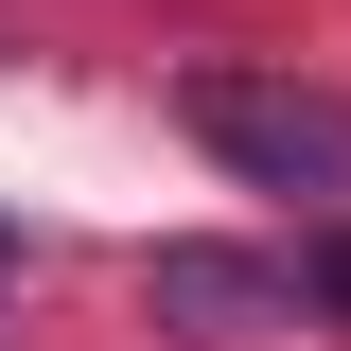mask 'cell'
<instances>
[{
	"label": "cell",
	"instance_id": "cell-2",
	"mask_svg": "<svg viewBox=\"0 0 351 351\" xmlns=\"http://www.w3.org/2000/svg\"><path fill=\"white\" fill-rule=\"evenodd\" d=\"M141 316H158V334H193V351H263V334H299V246L263 263V246H158L141 263Z\"/></svg>",
	"mask_w": 351,
	"mask_h": 351
},
{
	"label": "cell",
	"instance_id": "cell-1",
	"mask_svg": "<svg viewBox=\"0 0 351 351\" xmlns=\"http://www.w3.org/2000/svg\"><path fill=\"white\" fill-rule=\"evenodd\" d=\"M176 123L211 141L246 193H299V211H351V88H299V71H193Z\"/></svg>",
	"mask_w": 351,
	"mask_h": 351
},
{
	"label": "cell",
	"instance_id": "cell-3",
	"mask_svg": "<svg viewBox=\"0 0 351 351\" xmlns=\"http://www.w3.org/2000/svg\"><path fill=\"white\" fill-rule=\"evenodd\" d=\"M299 299L351 334V211H316V228H299Z\"/></svg>",
	"mask_w": 351,
	"mask_h": 351
},
{
	"label": "cell",
	"instance_id": "cell-4",
	"mask_svg": "<svg viewBox=\"0 0 351 351\" xmlns=\"http://www.w3.org/2000/svg\"><path fill=\"white\" fill-rule=\"evenodd\" d=\"M0 351H18V334H0Z\"/></svg>",
	"mask_w": 351,
	"mask_h": 351
}]
</instances>
